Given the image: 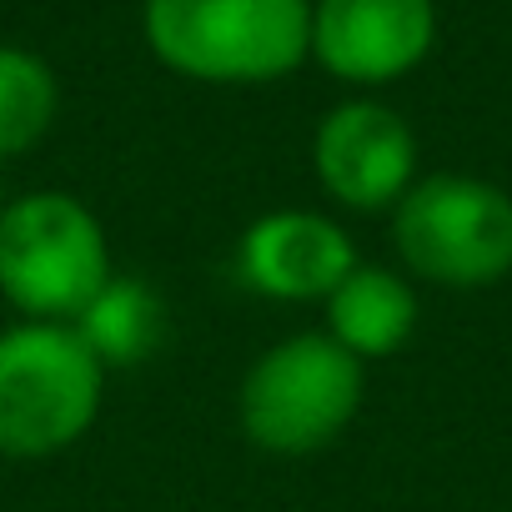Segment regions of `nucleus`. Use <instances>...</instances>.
<instances>
[{
  "instance_id": "20e7f679",
  "label": "nucleus",
  "mask_w": 512,
  "mask_h": 512,
  "mask_svg": "<svg viewBox=\"0 0 512 512\" xmlns=\"http://www.w3.org/2000/svg\"><path fill=\"white\" fill-rule=\"evenodd\" d=\"M362 407V362L322 337H292L246 372L241 427L256 447L302 457L327 447Z\"/></svg>"
},
{
  "instance_id": "9b49d317",
  "label": "nucleus",
  "mask_w": 512,
  "mask_h": 512,
  "mask_svg": "<svg viewBox=\"0 0 512 512\" xmlns=\"http://www.w3.org/2000/svg\"><path fill=\"white\" fill-rule=\"evenodd\" d=\"M56 121V76L31 51L0 46V161L31 151Z\"/></svg>"
},
{
  "instance_id": "6e6552de",
  "label": "nucleus",
  "mask_w": 512,
  "mask_h": 512,
  "mask_svg": "<svg viewBox=\"0 0 512 512\" xmlns=\"http://www.w3.org/2000/svg\"><path fill=\"white\" fill-rule=\"evenodd\" d=\"M352 272H357V251L347 231L312 211H272L241 236L246 287L282 302L332 297Z\"/></svg>"
},
{
  "instance_id": "0eeeda50",
  "label": "nucleus",
  "mask_w": 512,
  "mask_h": 512,
  "mask_svg": "<svg viewBox=\"0 0 512 512\" xmlns=\"http://www.w3.org/2000/svg\"><path fill=\"white\" fill-rule=\"evenodd\" d=\"M412 166H417V141L407 121L387 106L372 101L337 106L317 131V176L337 201L357 211H377L407 196Z\"/></svg>"
},
{
  "instance_id": "1a4fd4ad",
  "label": "nucleus",
  "mask_w": 512,
  "mask_h": 512,
  "mask_svg": "<svg viewBox=\"0 0 512 512\" xmlns=\"http://www.w3.org/2000/svg\"><path fill=\"white\" fill-rule=\"evenodd\" d=\"M417 327V297L402 277L382 267H357L332 292V342H342L357 362L397 352Z\"/></svg>"
},
{
  "instance_id": "f03ea898",
  "label": "nucleus",
  "mask_w": 512,
  "mask_h": 512,
  "mask_svg": "<svg viewBox=\"0 0 512 512\" xmlns=\"http://www.w3.org/2000/svg\"><path fill=\"white\" fill-rule=\"evenodd\" d=\"M101 407V362L76 327L26 322L0 332V452L51 457Z\"/></svg>"
},
{
  "instance_id": "f257e3e1",
  "label": "nucleus",
  "mask_w": 512,
  "mask_h": 512,
  "mask_svg": "<svg viewBox=\"0 0 512 512\" xmlns=\"http://www.w3.org/2000/svg\"><path fill=\"white\" fill-rule=\"evenodd\" d=\"M151 51L196 81H277L312 51L307 0H146Z\"/></svg>"
},
{
  "instance_id": "7ed1b4c3",
  "label": "nucleus",
  "mask_w": 512,
  "mask_h": 512,
  "mask_svg": "<svg viewBox=\"0 0 512 512\" xmlns=\"http://www.w3.org/2000/svg\"><path fill=\"white\" fill-rule=\"evenodd\" d=\"M111 282L101 221L66 191H36L0 211V292L36 322L81 317Z\"/></svg>"
},
{
  "instance_id": "39448f33",
  "label": "nucleus",
  "mask_w": 512,
  "mask_h": 512,
  "mask_svg": "<svg viewBox=\"0 0 512 512\" xmlns=\"http://www.w3.org/2000/svg\"><path fill=\"white\" fill-rule=\"evenodd\" d=\"M402 262L442 287H492L512 272V196L477 176H427L392 221Z\"/></svg>"
},
{
  "instance_id": "423d86ee",
  "label": "nucleus",
  "mask_w": 512,
  "mask_h": 512,
  "mask_svg": "<svg viewBox=\"0 0 512 512\" xmlns=\"http://www.w3.org/2000/svg\"><path fill=\"white\" fill-rule=\"evenodd\" d=\"M437 36L432 0H322L312 11L317 61L357 86L407 76Z\"/></svg>"
},
{
  "instance_id": "9d476101",
  "label": "nucleus",
  "mask_w": 512,
  "mask_h": 512,
  "mask_svg": "<svg viewBox=\"0 0 512 512\" xmlns=\"http://www.w3.org/2000/svg\"><path fill=\"white\" fill-rule=\"evenodd\" d=\"M76 332L81 342L96 352V362L106 367H136L156 352L166 322H161V302L146 282H131V277H111L96 302L76 317Z\"/></svg>"
}]
</instances>
